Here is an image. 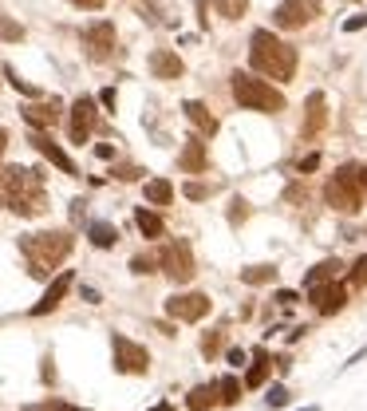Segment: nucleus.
<instances>
[{"mask_svg":"<svg viewBox=\"0 0 367 411\" xmlns=\"http://www.w3.org/2000/svg\"><path fill=\"white\" fill-rule=\"evenodd\" d=\"M0 206H8L12 214L20 218H36L44 214V182L40 171H28V166H8L0 171Z\"/></svg>","mask_w":367,"mask_h":411,"instance_id":"obj_1","label":"nucleus"},{"mask_svg":"<svg viewBox=\"0 0 367 411\" xmlns=\"http://www.w3.org/2000/svg\"><path fill=\"white\" fill-rule=\"evenodd\" d=\"M249 60L261 75L268 80H292V71H297V48L285 40H277L268 28H257L253 32V40H249Z\"/></svg>","mask_w":367,"mask_h":411,"instance_id":"obj_2","label":"nucleus"},{"mask_svg":"<svg viewBox=\"0 0 367 411\" xmlns=\"http://www.w3.org/2000/svg\"><path fill=\"white\" fill-rule=\"evenodd\" d=\"M71 245H75V241H71V233H63V230L24 233L20 238V250H24V257H28V273L32 277H48V273L71 253Z\"/></svg>","mask_w":367,"mask_h":411,"instance_id":"obj_3","label":"nucleus"},{"mask_svg":"<svg viewBox=\"0 0 367 411\" xmlns=\"http://www.w3.org/2000/svg\"><path fill=\"white\" fill-rule=\"evenodd\" d=\"M233 99H237L245 111H265V115L285 111V95H280L273 83L257 80V75H245V71L233 75Z\"/></svg>","mask_w":367,"mask_h":411,"instance_id":"obj_4","label":"nucleus"},{"mask_svg":"<svg viewBox=\"0 0 367 411\" xmlns=\"http://www.w3.org/2000/svg\"><path fill=\"white\" fill-rule=\"evenodd\" d=\"M324 198L344 214H356L363 206V190H359V178H356V166H340L332 178H328V190Z\"/></svg>","mask_w":367,"mask_h":411,"instance_id":"obj_5","label":"nucleus"},{"mask_svg":"<svg viewBox=\"0 0 367 411\" xmlns=\"http://www.w3.org/2000/svg\"><path fill=\"white\" fill-rule=\"evenodd\" d=\"M111 352H115V368H119L123 376H147L150 352L142 348V344H135L130 336L115 332V336H111Z\"/></svg>","mask_w":367,"mask_h":411,"instance_id":"obj_6","label":"nucleus"},{"mask_svg":"<svg viewBox=\"0 0 367 411\" xmlns=\"http://www.w3.org/2000/svg\"><path fill=\"white\" fill-rule=\"evenodd\" d=\"M158 265L162 273H166L170 281L186 285L189 277H194V253H189V241H166L158 253Z\"/></svg>","mask_w":367,"mask_h":411,"instance_id":"obj_7","label":"nucleus"},{"mask_svg":"<svg viewBox=\"0 0 367 411\" xmlns=\"http://www.w3.org/2000/svg\"><path fill=\"white\" fill-rule=\"evenodd\" d=\"M83 48H87V56L95 63L111 60V56H115V24L111 20H95L87 32H83Z\"/></svg>","mask_w":367,"mask_h":411,"instance_id":"obj_8","label":"nucleus"},{"mask_svg":"<svg viewBox=\"0 0 367 411\" xmlns=\"http://www.w3.org/2000/svg\"><path fill=\"white\" fill-rule=\"evenodd\" d=\"M209 309H213V301H209L206 293H178V297L166 301V312L174 321H201Z\"/></svg>","mask_w":367,"mask_h":411,"instance_id":"obj_9","label":"nucleus"},{"mask_svg":"<svg viewBox=\"0 0 367 411\" xmlns=\"http://www.w3.org/2000/svg\"><path fill=\"white\" fill-rule=\"evenodd\" d=\"M312 16H316V4L312 0H280L277 12H273V24L277 28H304Z\"/></svg>","mask_w":367,"mask_h":411,"instance_id":"obj_10","label":"nucleus"},{"mask_svg":"<svg viewBox=\"0 0 367 411\" xmlns=\"http://www.w3.org/2000/svg\"><path fill=\"white\" fill-rule=\"evenodd\" d=\"M91 127H95V103L83 95V99L71 103V119H68V139L71 142H87L91 139Z\"/></svg>","mask_w":367,"mask_h":411,"instance_id":"obj_11","label":"nucleus"},{"mask_svg":"<svg viewBox=\"0 0 367 411\" xmlns=\"http://www.w3.org/2000/svg\"><path fill=\"white\" fill-rule=\"evenodd\" d=\"M312 293V305H316V312L320 317H332V312H340L347 305V293H344V285H316V289H308Z\"/></svg>","mask_w":367,"mask_h":411,"instance_id":"obj_12","label":"nucleus"},{"mask_svg":"<svg viewBox=\"0 0 367 411\" xmlns=\"http://www.w3.org/2000/svg\"><path fill=\"white\" fill-rule=\"evenodd\" d=\"M32 147H36V151H40L44 159L51 162V166H60L63 174H80V171H75V162L68 159V151H63L60 142H51L48 135H44V130H32Z\"/></svg>","mask_w":367,"mask_h":411,"instance_id":"obj_13","label":"nucleus"},{"mask_svg":"<svg viewBox=\"0 0 367 411\" xmlns=\"http://www.w3.org/2000/svg\"><path fill=\"white\" fill-rule=\"evenodd\" d=\"M68 289H71V273H60V277H56V281L48 285V293H44L40 301L32 305V317H44V312L60 309V301L68 297Z\"/></svg>","mask_w":367,"mask_h":411,"instance_id":"obj_14","label":"nucleus"},{"mask_svg":"<svg viewBox=\"0 0 367 411\" xmlns=\"http://www.w3.org/2000/svg\"><path fill=\"white\" fill-rule=\"evenodd\" d=\"M60 111H63V103L60 99H44V103H28L24 107V119L32 123L36 130H44V127H51V123L60 119Z\"/></svg>","mask_w":367,"mask_h":411,"instance_id":"obj_15","label":"nucleus"},{"mask_svg":"<svg viewBox=\"0 0 367 411\" xmlns=\"http://www.w3.org/2000/svg\"><path fill=\"white\" fill-rule=\"evenodd\" d=\"M150 71H154V80H182V60L174 56V51L158 48V51H150Z\"/></svg>","mask_w":367,"mask_h":411,"instance_id":"obj_16","label":"nucleus"},{"mask_svg":"<svg viewBox=\"0 0 367 411\" xmlns=\"http://www.w3.org/2000/svg\"><path fill=\"white\" fill-rule=\"evenodd\" d=\"M178 166L186 174H201L206 171V142L194 135V139H186V147H182V154H178Z\"/></svg>","mask_w":367,"mask_h":411,"instance_id":"obj_17","label":"nucleus"},{"mask_svg":"<svg viewBox=\"0 0 367 411\" xmlns=\"http://www.w3.org/2000/svg\"><path fill=\"white\" fill-rule=\"evenodd\" d=\"M328 123V111H324V91H312L308 95V119H304V127H300V135L304 139H312L320 127Z\"/></svg>","mask_w":367,"mask_h":411,"instance_id":"obj_18","label":"nucleus"},{"mask_svg":"<svg viewBox=\"0 0 367 411\" xmlns=\"http://www.w3.org/2000/svg\"><path fill=\"white\" fill-rule=\"evenodd\" d=\"M182 111H186V119L194 123V127H198L201 135H213V130H218V119L209 115V107H206V103H198V99H186V103H182Z\"/></svg>","mask_w":367,"mask_h":411,"instance_id":"obj_19","label":"nucleus"},{"mask_svg":"<svg viewBox=\"0 0 367 411\" xmlns=\"http://www.w3.org/2000/svg\"><path fill=\"white\" fill-rule=\"evenodd\" d=\"M218 403V384H198V388L186 395V407L189 411H209Z\"/></svg>","mask_w":367,"mask_h":411,"instance_id":"obj_20","label":"nucleus"},{"mask_svg":"<svg viewBox=\"0 0 367 411\" xmlns=\"http://www.w3.org/2000/svg\"><path fill=\"white\" fill-rule=\"evenodd\" d=\"M344 269V265H340V261H320L316 269L308 273L304 277V289H316V285H328V281H336V273Z\"/></svg>","mask_w":367,"mask_h":411,"instance_id":"obj_21","label":"nucleus"},{"mask_svg":"<svg viewBox=\"0 0 367 411\" xmlns=\"http://www.w3.org/2000/svg\"><path fill=\"white\" fill-rule=\"evenodd\" d=\"M91 245H99V250H111L115 241H119V230L111 226V221H91Z\"/></svg>","mask_w":367,"mask_h":411,"instance_id":"obj_22","label":"nucleus"},{"mask_svg":"<svg viewBox=\"0 0 367 411\" xmlns=\"http://www.w3.org/2000/svg\"><path fill=\"white\" fill-rule=\"evenodd\" d=\"M170 198H174V186H170L166 178H150L147 182V202L150 206H170Z\"/></svg>","mask_w":367,"mask_h":411,"instance_id":"obj_23","label":"nucleus"},{"mask_svg":"<svg viewBox=\"0 0 367 411\" xmlns=\"http://www.w3.org/2000/svg\"><path fill=\"white\" fill-rule=\"evenodd\" d=\"M237 400H241V384H237V376H221V380H218V403L233 407Z\"/></svg>","mask_w":367,"mask_h":411,"instance_id":"obj_24","label":"nucleus"},{"mask_svg":"<svg viewBox=\"0 0 367 411\" xmlns=\"http://www.w3.org/2000/svg\"><path fill=\"white\" fill-rule=\"evenodd\" d=\"M241 281L245 285H268V281H277V269H273V265H249V269H241Z\"/></svg>","mask_w":367,"mask_h":411,"instance_id":"obj_25","label":"nucleus"},{"mask_svg":"<svg viewBox=\"0 0 367 411\" xmlns=\"http://www.w3.org/2000/svg\"><path fill=\"white\" fill-rule=\"evenodd\" d=\"M135 221H139L142 238H162V218L150 210H135Z\"/></svg>","mask_w":367,"mask_h":411,"instance_id":"obj_26","label":"nucleus"},{"mask_svg":"<svg viewBox=\"0 0 367 411\" xmlns=\"http://www.w3.org/2000/svg\"><path fill=\"white\" fill-rule=\"evenodd\" d=\"M218 4V16H225V20H241L249 8V0H213Z\"/></svg>","mask_w":367,"mask_h":411,"instance_id":"obj_27","label":"nucleus"},{"mask_svg":"<svg viewBox=\"0 0 367 411\" xmlns=\"http://www.w3.org/2000/svg\"><path fill=\"white\" fill-rule=\"evenodd\" d=\"M265 376H268V356H265V352H257V364L249 368L245 384H249V388H261V384H265Z\"/></svg>","mask_w":367,"mask_h":411,"instance_id":"obj_28","label":"nucleus"},{"mask_svg":"<svg viewBox=\"0 0 367 411\" xmlns=\"http://www.w3.org/2000/svg\"><path fill=\"white\" fill-rule=\"evenodd\" d=\"M4 80L20 91V95H28V99H40V87H32L28 80H20V75H16V68H4Z\"/></svg>","mask_w":367,"mask_h":411,"instance_id":"obj_29","label":"nucleus"},{"mask_svg":"<svg viewBox=\"0 0 367 411\" xmlns=\"http://www.w3.org/2000/svg\"><path fill=\"white\" fill-rule=\"evenodd\" d=\"M265 403H268V411L288 407V388H285V384H273V388H268V395H265Z\"/></svg>","mask_w":367,"mask_h":411,"instance_id":"obj_30","label":"nucleus"},{"mask_svg":"<svg viewBox=\"0 0 367 411\" xmlns=\"http://www.w3.org/2000/svg\"><path fill=\"white\" fill-rule=\"evenodd\" d=\"M0 40H24V28L12 16H4V12H0Z\"/></svg>","mask_w":367,"mask_h":411,"instance_id":"obj_31","label":"nucleus"},{"mask_svg":"<svg viewBox=\"0 0 367 411\" xmlns=\"http://www.w3.org/2000/svg\"><path fill=\"white\" fill-rule=\"evenodd\" d=\"M249 218V202H241V198H233V210H229V221L237 226V221H245Z\"/></svg>","mask_w":367,"mask_h":411,"instance_id":"obj_32","label":"nucleus"},{"mask_svg":"<svg viewBox=\"0 0 367 411\" xmlns=\"http://www.w3.org/2000/svg\"><path fill=\"white\" fill-rule=\"evenodd\" d=\"M359 28H367V12H356V16L344 20V32H359Z\"/></svg>","mask_w":367,"mask_h":411,"instance_id":"obj_33","label":"nucleus"},{"mask_svg":"<svg viewBox=\"0 0 367 411\" xmlns=\"http://www.w3.org/2000/svg\"><path fill=\"white\" fill-rule=\"evenodd\" d=\"M352 281H356V285H367V253L356 261V269H352Z\"/></svg>","mask_w":367,"mask_h":411,"instance_id":"obj_34","label":"nucleus"},{"mask_svg":"<svg viewBox=\"0 0 367 411\" xmlns=\"http://www.w3.org/2000/svg\"><path fill=\"white\" fill-rule=\"evenodd\" d=\"M186 198L201 202V198H209V190H206V186H201V182H186Z\"/></svg>","mask_w":367,"mask_h":411,"instance_id":"obj_35","label":"nucleus"},{"mask_svg":"<svg viewBox=\"0 0 367 411\" xmlns=\"http://www.w3.org/2000/svg\"><path fill=\"white\" fill-rule=\"evenodd\" d=\"M218 348H221V336H218V332H209L206 341H201V352H206V356H213Z\"/></svg>","mask_w":367,"mask_h":411,"instance_id":"obj_36","label":"nucleus"},{"mask_svg":"<svg viewBox=\"0 0 367 411\" xmlns=\"http://www.w3.org/2000/svg\"><path fill=\"white\" fill-rule=\"evenodd\" d=\"M130 269H135V273H154V261H150V257H135V261H130Z\"/></svg>","mask_w":367,"mask_h":411,"instance_id":"obj_37","label":"nucleus"},{"mask_svg":"<svg viewBox=\"0 0 367 411\" xmlns=\"http://www.w3.org/2000/svg\"><path fill=\"white\" fill-rule=\"evenodd\" d=\"M115 174H119L123 182H135V178H142V171H139V166H119V171H115Z\"/></svg>","mask_w":367,"mask_h":411,"instance_id":"obj_38","label":"nucleus"},{"mask_svg":"<svg viewBox=\"0 0 367 411\" xmlns=\"http://www.w3.org/2000/svg\"><path fill=\"white\" fill-rule=\"evenodd\" d=\"M71 4H75V8H87V12H99L107 0H71Z\"/></svg>","mask_w":367,"mask_h":411,"instance_id":"obj_39","label":"nucleus"},{"mask_svg":"<svg viewBox=\"0 0 367 411\" xmlns=\"http://www.w3.org/2000/svg\"><path fill=\"white\" fill-rule=\"evenodd\" d=\"M316 166H320V154H308V159H300V174L316 171Z\"/></svg>","mask_w":367,"mask_h":411,"instance_id":"obj_40","label":"nucleus"},{"mask_svg":"<svg viewBox=\"0 0 367 411\" xmlns=\"http://www.w3.org/2000/svg\"><path fill=\"white\" fill-rule=\"evenodd\" d=\"M229 364H233V368H241V364H245V348H229Z\"/></svg>","mask_w":367,"mask_h":411,"instance_id":"obj_41","label":"nucleus"},{"mask_svg":"<svg viewBox=\"0 0 367 411\" xmlns=\"http://www.w3.org/2000/svg\"><path fill=\"white\" fill-rule=\"evenodd\" d=\"M277 301H280V305H297L300 297H297V293H292V289H280V293H277Z\"/></svg>","mask_w":367,"mask_h":411,"instance_id":"obj_42","label":"nucleus"},{"mask_svg":"<svg viewBox=\"0 0 367 411\" xmlns=\"http://www.w3.org/2000/svg\"><path fill=\"white\" fill-rule=\"evenodd\" d=\"M359 360H367V348H359V352H352V356H347V364H344V368H356V364Z\"/></svg>","mask_w":367,"mask_h":411,"instance_id":"obj_43","label":"nucleus"},{"mask_svg":"<svg viewBox=\"0 0 367 411\" xmlns=\"http://www.w3.org/2000/svg\"><path fill=\"white\" fill-rule=\"evenodd\" d=\"M95 154H99V159H115V147H111V142H99V147H95Z\"/></svg>","mask_w":367,"mask_h":411,"instance_id":"obj_44","label":"nucleus"},{"mask_svg":"<svg viewBox=\"0 0 367 411\" xmlns=\"http://www.w3.org/2000/svg\"><path fill=\"white\" fill-rule=\"evenodd\" d=\"M99 99H103V107H115V87H107V91L99 95Z\"/></svg>","mask_w":367,"mask_h":411,"instance_id":"obj_45","label":"nucleus"},{"mask_svg":"<svg viewBox=\"0 0 367 411\" xmlns=\"http://www.w3.org/2000/svg\"><path fill=\"white\" fill-rule=\"evenodd\" d=\"M44 411H83V407H68V403H48Z\"/></svg>","mask_w":367,"mask_h":411,"instance_id":"obj_46","label":"nucleus"},{"mask_svg":"<svg viewBox=\"0 0 367 411\" xmlns=\"http://www.w3.org/2000/svg\"><path fill=\"white\" fill-rule=\"evenodd\" d=\"M4 147H8V130L0 127V159H4Z\"/></svg>","mask_w":367,"mask_h":411,"instance_id":"obj_47","label":"nucleus"},{"mask_svg":"<svg viewBox=\"0 0 367 411\" xmlns=\"http://www.w3.org/2000/svg\"><path fill=\"white\" fill-rule=\"evenodd\" d=\"M356 178H359V190H367V166L363 171H356Z\"/></svg>","mask_w":367,"mask_h":411,"instance_id":"obj_48","label":"nucleus"},{"mask_svg":"<svg viewBox=\"0 0 367 411\" xmlns=\"http://www.w3.org/2000/svg\"><path fill=\"white\" fill-rule=\"evenodd\" d=\"M150 411H174V407H170V403H158V407H150Z\"/></svg>","mask_w":367,"mask_h":411,"instance_id":"obj_49","label":"nucleus"},{"mask_svg":"<svg viewBox=\"0 0 367 411\" xmlns=\"http://www.w3.org/2000/svg\"><path fill=\"white\" fill-rule=\"evenodd\" d=\"M300 411H320V407H300Z\"/></svg>","mask_w":367,"mask_h":411,"instance_id":"obj_50","label":"nucleus"}]
</instances>
